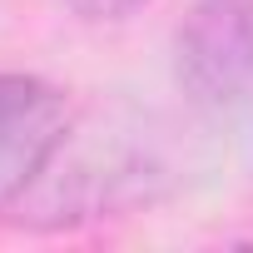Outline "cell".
<instances>
[{"instance_id":"obj_2","label":"cell","mask_w":253,"mask_h":253,"mask_svg":"<svg viewBox=\"0 0 253 253\" xmlns=\"http://www.w3.org/2000/svg\"><path fill=\"white\" fill-rule=\"evenodd\" d=\"M70 139V94L40 75H0V213L30 194Z\"/></svg>"},{"instance_id":"obj_1","label":"cell","mask_w":253,"mask_h":253,"mask_svg":"<svg viewBox=\"0 0 253 253\" xmlns=\"http://www.w3.org/2000/svg\"><path fill=\"white\" fill-rule=\"evenodd\" d=\"M174 80L204 109L253 94V0H194L174 30Z\"/></svg>"},{"instance_id":"obj_3","label":"cell","mask_w":253,"mask_h":253,"mask_svg":"<svg viewBox=\"0 0 253 253\" xmlns=\"http://www.w3.org/2000/svg\"><path fill=\"white\" fill-rule=\"evenodd\" d=\"M65 5L89 25H114V20H129L134 10H144L149 0H65Z\"/></svg>"}]
</instances>
